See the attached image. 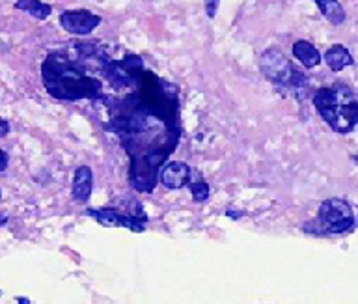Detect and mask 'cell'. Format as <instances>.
Here are the masks:
<instances>
[{
  "instance_id": "obj_4",
  "label": "cell",
  "mask_w": 358,
  "mask_h": 304,
  "mask_svg": "<svg viewBox=\"0 0 358 304\" xmlns=\"http://www.w3.org/2000/svg\"><path fill=\"white\" fill-rule=\"evenodd\" d=\"M259 68L268 82H273L282 94L295 92L296 96L308 88V77L280 51L278 47H268L259 57Z\"/></svg>"
},
{
  "instance_id": "obj_18",
  "label": "cell",
  "mask_w": 358,
  "mask_h": 304,
  "mask_svg": "<svg viewBox=\"0 0 358 304\" xmlns=\"http://www.w3.org/2000/svg\"><path fill=\"white\" fill-rule=\"evenodd\" d=\"M245 213H241V211H234V209H226V217H229V219L234 220H239L241 217H243Z\"/></svg>"
},
{
  "instance_id": "obj_15",
  "label": "cell",
  "mask_w": 358,
  "mask_h": 304,
  "mask_svg": "<svg viewBox=\"0 0 358 304\" xmlns=\"http://www.w3.org/2000/svg\"><path fill=\"white\" fill-rule=\"evenodd\" d=\"M206 2V13L209 19H215L218 12V4H220V0H203Z\"/></svg>"
},
{
  "instance_id": "obj_22",
  "label": "cell",
  "mask_w": 358,
  "mask_h": 304,
  "mask_svg": "<svg viewBox=\"0 0 358 304\" xmlns=\"http://www.w3.org/2000/svg\"><path fill=\"white\" fill-rule=\"evenodd\" d=\"M0 295H2V293H0Z\"/></svg>"
},
{
  "instance_id": "obj_3",
  "label": "cell",
  "mask_w": 358,
  "mask_h": 304,
  "mask_svg": "<svg viewBox=\"0 0 358 304\" xmlns=\"http://www.w3.org/2000/svg\"><path fill=\"white\" fill-rule=\"evenodd\" d=\"M312 101L319 116L334 133L347 135L355 131L358 124V99L347 82L336 80L332 86L317 88Z\"/></svg>"
},
{
  "instance_id": "obj_14",
  "label": "cell",
  "mask_w": 358,
  "mask_h": 304,
  "mask_svg": "<svg viewBox=\"0 0 358 304\" xmlns=\"http://www.w3.org/2000/svg\"><path fill=\"white\" fill-rule=\"evenodd\" d=\"M190 194L194 198V202H206L207 198H209V194H211V187L207 185L203 180L190 181Z\"/></svg>"
},
{
  "instance_id": "obj_21",
  "label": "cell",
  "mask_w": 358,
  "mask_h": 304,
  "mask_svg": "<svg viewBox=\"0 0 358 304\" xmlns=\"http://www.w3.org/2000/svg\"><path fill=\"white\" fill-rule=\"evenodd\" d=\"M0 200H2V191H0Z\"/></svg>"
},
{
  "instance_id": "obj_7",
  "label": "cell",
  "mask_w": 358,
  "mask_h": 304,
  "mask_svg": "<svg viewBox=\"0 0 358 304\" xmlns=\"http://www.w3.org/2000/svg\"><path fill=\"white\" fill-rule=\"evenodd\" d=\"M101 21L103 19L90 10H67L60 13V27L73 36H90L99 27Z\"/></svg>"
},
{
  "instance_id": "obj_16",
  "label": "cell",
  "mask_w": 358,
  "mask_h": 304,
  "mask_svg": "<svg viewBox=\"0 0 358 304\" xmlns=\"http://www.w3.org/2000/svg\"><path fill=\"white\" fill-rule=\"evenodd\" d=\"M8 164H10V155H8L4 150H0V174H2V172H6Z\"/></svg>"
},
{
  "instance_id": "obj_17",
  "label": "cell",
  "mask_w": 358,
  "mask_h": 304,
  "mask_svg": "<svg viewBox=\"0 0 358 304\" xmlns=\"http://www.w3.org/2000/svg\"><path fill=\"white\" fill-rule=\"evenodd\" d=\"M10 131H11L10 124H8V122H6V120L0 118V138H4V136L8 135V133H10Z\"/></svg>"
},
{
  "instance_id": "obj_5",
  "label": "cell",
  "mask_w": 358,
  "mask_h": 304,
  "mask_svg": "<svg viewBox=\"0 0 358 304\" xmlns=\"http://www.w3.org/2000/svg\"><path fill=\"white\" fill-rule=\"evenodd\" d=\"M357 226L351 203L341 198H327L319 205L317 219L304 224L310 236H343L351 233Z\"/></svg>"
},
{
  "instance_id": "obj_11",
  "label": "cell",
  "mask_w": 358,
  "mask_h": 304,
  "mask_svg": "<svg viewBox=\"0 0 358 304\" xmlns=\"http://www.w3.org/2000/svg\"><path fill=\"white\" fill-rule=\"evenodd\" d=\"M324 62L332 71H341L355 64L351 51L343 45H332L324 52Z\"/></svg>"
},
{
  "instance_id": "obj_6",
  "label": "cell",
  "mask_w": 358,
  "mask_h": 304,
  "mask_svg": "<svg viewBox=\"0 0 358 304\" xmlns=\"http://www.w3.org/2000/svg\"><path fill=\"white\" fill-rule=\"evenodd\" d=\"M84 217H90L95 222L108 226V228H127L134 233H142L148 228V215L136 200H129L127 203H122V208L108 205V208L86 209Z\"/></svg>"
},
{
  "instance_id": "obj_12",
  "label": "cell",
  "mask_w": 358,
  "mask_h": 304,
  "mask_svg": "<svg viewBox=\"0 0 358 304\" xmlns=\"http://www.w3.org/2000/svg\"><path fill=\"white\" fill-rule=\"evenodd\" d=\"M313 2L317 4L319 12H321V15H323L329 23H332L334 27H340V24L345 23L347 13L338 0H313Z\"/></svg>"
},
{
  "instance_id": "obj_2",
  "label": "cell",
  "mask_w": 358,
  "mask_h": 304,
  "mask_svg": "<svg viewBox=\"0 0 358 304\" xmlns=\"http://www.w3.org/2000/svg\"><path fill=\"white\" fill-rule=\"evenodd\" d=\"M41 79L45 90L60 101H99L103 96V80L90 73L88 66L78 55L56 51L41 64Z\"/></svg>"
},
{
  "instance_id": "obj_19",
  "label": "cell",
  "mask_w": 358,
  "mask_h": 304,
  "mask_svg": "<svg viewBox=\"0 0 358 304\" xmlns=\"http://www.w3.org/2000/svg\"><path fill=\"white\" fill-rule=\"evenodd\" d=\"M15 301L17 303H22V304H30V298H24V297H17Z\"/></svg>"
},
{
  "instance_id": "obj_20",
  "label": "cell",
  "mask_w": 358,
  "mask_h": 304,
  "mask_svg": "<svg viewBox=\"0 0 358 304\" xmlns=\"http://www.w3.org/2000/svg\"><path fill=\"white\" fill-rule=\"evenodd\" d=\"M6 222H8V219H6V215H0V226L6 224Z\"/></svg>"
},
{
  "instance_id": "obj_8",
  "label": "cell",
  "mask_w": 358,
  "mask_h": 304,
  "mask_svg": "<svg viewBox=\"0 0 358 304\" xmlns=\"http://www.w3.org/2000/svg\"><path fill=\"white\" fill-rule=\"evenodd\" d=\"M190 180H192V170L189 164L181 161H170L159 168V181L170 191L183 189L185 185H189Z\"/></svg>"
},
{
  "instance_id": "obj_9",
  "label": "cell",
  "mask_w": 358,
  "mask_h": 304,
  "mask_svg": "<svg viewBox=\"0 0 358 304\" xmlns=\"http://www.w3.org/2000/svg\"><path fill=\"white\" fill-rule=\"evenodd\" d=\"M92 189H94V174H92V168L83 164L75 170L73 174V183H71V196L77 200V202H88L90 196H92Z\"/></svg>"
},
{
  "instance_id": "obj_10",
  "label": "cell",
  "mask_w": 358,
  "mask_h": 304,
  "mask_svg": "<svg viewBox=\"0 0 358 304\" xmlns=\"http://www.w3.org/2000/svg\"><path fill=\"white\" fill-rule=\"evenodd\" d=\"M291 51H293V57H295L296 60L304 66V68L313 69L315 66L321 64V55H319L317 47L313 45V43H310V41L306 40L295 41L293 47H291Z\"/></svg>"
},
{
  "instance_id": "obj_1",
  "label": "cell",
  "mask_w": 358,
  "mask_h": 304,
  "mask_svg": "<svg viewBox=\"0 0 358 304\" xmlns=\"http://www.w3.org/2000/svg\"><path fill=\"white\" fill-rule=\"evenodd\" d=\"M108 118L103 129L120 138L129 155V185L138 192H153L168 155L179 144V94L172 82L144 69L138 85L125 97L99 99Z\"/></svg>"
},
{
  "instance_id": "obj_13",
  "label": "cell",
  "mask_w": 358,
  "mask_h": 304,
  "mask_svg": "<svg viewBox=\"0 0 358 304\" xmlns=\"http://www.w3.org/2000/svg\"><path fill=\"white\" fill-rule=\"evenodd\" d=\"M15 10H21V12L32 15L34 19H38V21H45L52 13V6L45 4L41 0H17Z\"/></svg>"
}]
</instances>
